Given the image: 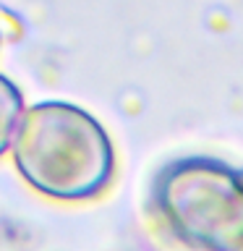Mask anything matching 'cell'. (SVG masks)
<instances>
[{
	"label": "cell",
	"instance_id": "cell-3",
	"mask_svg": "<svg viewBox=\"0 0 243 251\" xmlns=\"http://www.w3.org/2000/svg\"><path fill=\"white\" fill-rule=\"evenodd\" d=\"M24 113V94L8 76L0 74V154L11 149V141L16 136Z\"/></svg>",
	"mask_w": 243,
	"mask_h": 251
},
{
	"label": "cell",
	"instance_id": "cell-1",
	"mask_svg": "<svg viewBox=\"0 0 243 251\" xmlns=\"http://www.w3.org/2000/svg\"><path fill=\"white\" fill-rule=\"evenodd\" d=\"M21 178L42 196L84 201L113 180L115 149L105 126L71 102H39L21 113L11 141Z\"/></svg>",
	"mask_w": 243,
	"mask_h": 251
},
{
	"label": "cell",
	"instance_id": "cell-2",
	"mask_svg": "<svg viewBox=\"0 0 243 251\" xmlns=\"http://www.w3.org/2000/svg\"><path fill=\"white\" fill-rule=\"evenodd\" d=\"M154 209L196 251H243V170L217 157H180L152 183Z\"/></svg>",
	"mask_w": 243,
	"mask_h": 251
}]
</instances>
